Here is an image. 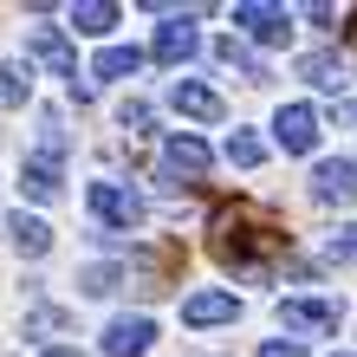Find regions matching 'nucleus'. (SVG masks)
Returning <instances> with one entry per match:
<instances>
[{
    "label": "nucleus",
    "instance_id": "nucleus-4",
    "mask_svg": "<svg viewBox=\"0 0 357 357\" xmlns=\"http://www.w3.org/2000/svg\"><path fill=\"white\" fill-rule=\"evenodd\" d=\"M234 26H241V33H254L260 46H280V39L292 33V13H286V7H273V0H241V7H234Z\"/></svg>",
    "mask_w": 357,
    "mask_h": 357
},
{
    "label": "nucleus",
    "instance_id": "nucleus-8",
    "mask_svg": "<svg viewBox=\"0 0 357 357\" xmlns=\"http://www.w3.org/2000/svg\"><path fill=\"white\" fill-rule=\"evenodd\" d=\"M169 104L182 117H195V123H221L227 117V104H221V91H208V85H195V78H176L169 85Z\"/></svg>",
    "mask_w": 357,
    "mask_h": 357
},
{
    "label": "nucleus",
    "instance_id": "nucleus-2",
    "mask_svg": "<svg viewBox=\"0 0 357 357\" xmlns=\"http://www.w3.org/2000/svg\"><path fill=\"white\" fill-rule=\"evenodd\" d=\"M273 143H280L286 156H312L319 150V111H312V104H280V111H273Z\"/></svg>",
    "mask_w": 357,
    "mask_h": 357
},
{
    "label": "nucleus",
    "instance_id": "nucleus-6",
    "mask_svg": "<svg viewBox=\"0 0 357 357\" xmlns=\"http://www.w3.org/2000/svg\"><path fill=\"white\" fill-rule=\"evenodd\" d=\"M150 338H156V325L143 319V312H123V319L104 325V357H143Z\"/></svg>",
    "mask_w": 357,
    "mask_h": 357
},
{
    "label": "nucleus",
    "instance_id": "nucleus-3",
    "mask_svg": "<svg viewBox=\"0 0 357 357\" xmlns=\"http://www.w3.org/2000/svg\"><path fill=\"white\" fill-rule=\"evenodd\" d=\"M91 215L104 227H137L143 221V195L123 188V182H91Z\"/></svg>",
    "mask_w": 357,
    "mask_h": 357
},
{
    "label": "nucleus",
    "instance_id": "nucleus-21",
    "mask_svg": "<svg viewBox=\"0 0 357 357\" xmlns=\"http://www.w3.org/2000/svg\"><path fill=\"white\" fill-rule=\"evenodd\" d=\"M111 286H117V266H85V273H78V292H91V299L111 292Z\"/></svg>",
    "mask_w": 357,
    "mask_h": 357
},
{
    "label": "nucleus",
    "instance_id": "nucleus-13",
    "mask_svg": "<svg viewBox=\"0 0 357 357\" xmlns=\"http://www.w3.org/2000/svg\"><path fill=\"white\" fill-rule=\"evenodd\" d=\"M20 195L52 202V195H59V162H39V156H26V169H20Z\"/></svg>",
    "mask_w": 357,
    "mask_h": 357
},
{
    "label": "nucleus",
    "instance_id": "nucleus-12",
    "mask_svg": "<svg viewBox=\"0 0 357 357\" xmlns=\"http://www.w3.org/2000/svg\"><path fill=\"white\" fill-rule=\"evenodd\" d=\"M162 162H169V176L202 182V169H208V150H202L195 137H169V143H162Z\"/></svg>",
    "mask_w": 357,
    "mask_h": 357
},
{
    "label": "nucleus",
    "instance_id": "nucleus-23",
    "mask_svg": "<svg viewBox=\"0 0 357 357\" xmlns=\"http://www.w3.org/2000/svg\"><path fill=\"white\" fill-rule=\"evenodd\" d=\"M260 357H305V344H280V338H266Z\"/></svg>",
    "mask_w": 357,
    "mask_h": 357
},
{
    "label": "nucleus",
    "instance_id": "nucleus-17",
    "mask_svg": "<svg viewBox=\"0 0 357 357\" xmlns=\"http://www.w3.org/2000/svg\"><path fill=\"white\" fill-rule=\"evenodd\" d=\"M227 162H234V169H260V162H266V143L254 130H234V137H227Z\"/></svg>",
    "mask_w": 357,
    "mask_h": 357
},
{
    "label": "nucleus",
    "instance_id": "nucleus-7",
    "mask_svg": "<svg viewBox=\"0 0 357 357\" xmlns=\"http://www.w3.org/2000/svg\"><path fill=\"white\" fill-rule=\"evenodd\" d=\"M195 46H202V33H195V13H176V20H162L156 26V59L162 66H182V59H195Z\"/></svg>",
    "mask_w": 357,
    "mask_h": 357
},
{
    "label": "nucleus",
    "instance_id": "nucleus-5",
    "mask_svg": "<svg viewBox=\"0 0 357 357\" xmlns=\"http://www.w3.org/2000/svg\"><path fill=\"white\" fill-rule=\"evenodd\" d=\"M344 305L338 299H280V325L286 331H338Z\"/></svg>",
    "mask_w": 357,
    "mask_h": 357
},
{
    "label": "nucleus",
    "instance_id": "nucleus-18",
    "mask_svg": "<svg viewBox=\"0 0 357 357\" xmlns=\"http://www.w3.org/2000/svg\"><path fill=\"white\" fill-rule=\"evenodd\" d=\"M215 59H221V66H234V72H247V78H266V72H260V59L247 52L234 33H227V39H215Z\"/></svg>",
    "mask_w": 357,
    "mask_h": 357
},
{
    "label": "nucleus",
    "instance_id": "nucleus-10",
    "mask_svg": "<svg viewBox=\"0 0 357 357\" xmlns=\"http://www.w3.org/2000/svg\"><path fill=\"white\" fill-rule=\"evenodd\" d=\"M312 195H319L325 208L331 202H357V162H319V169H312Z\"/></svg>",
    "mask_w": 357,
    "mask_h": 357
},
{
    "label": "nucleus",
    "instance_id": "nucleus-1",
    "mask_svg": "<svg viewBox=\"0 0 357 357\" xmlns=\"http://www.w3.org/2000/svg\"><path fill=\"white\" fill-rule=\"evenodd\" d=\"M26 59H39L46 72H59L78 98H91V72H78V52H72V39L59 33V26H33L26 33Z\"/></svg>",
    "mask_w": 357,
    "mask_h": 357
},
{
    "label": "nucleus",
    "instance_id": "nucleus-22",
    "mask_svg": "<svg viewBox=\"0 0 357 357\" xmlns=\"http://www.w3.org/2000/svg\"><path fill=\"white\" fill-rule=\"evenodd\" d=\"M117 123H123V130H150V104H123V111H117Z\"/></svg>",
    "mask_w": 357,
    "mask_h": 357
},
{
    "label": "nucleus",
    "instance_id": "nucleus-9",
    "mask_svg": "<svg viewBox=\"0 0 357 357\" xmlns=\"http://www.w3.org/2000/svg\"><path fill=\"white\" fill-rule=\"evenodd\" d=\"M234 312H241V299H234V292H221V286H208V292H188V299H182V325H227V319H234Z\"/></svg>",
    "mask_w": 357,
    "mask_h": 357
},
{
    "label": "nucleus",
    "instance_id": "nucleus-11",
    "mask_svg": "<svg viewBox=\"0 0 357 357\" xmlns=\"http://www.w3.org/2000/svg\"><path fill=\"white\" fill-rule=\"evenodd\" d=\"M7 234H13V247H20L26 260H39V254L52 247V227L39 221V215H26V208H20V215H7Z\"/></svg>",
    "mask_w": 357,
    "mask_h": 357
},
{
    "label": "nucleus",
    "instance_id": "nucleus-19",
    "mask_svg": "<svg viewBox=\"0 0 357 357\" xmlns=\"http://www.w3.org/2000/svg\"><path fill=\"white\" fill-rule=\"evenodd\" d=\"M26 91H33L26 72H20V66H0V104H26Z\"/></svg>",
    "mask_w": 357,
    "mask_h": 357
},
{
    "label": "nucleus",
    "instance_id": "nucleus-15",
    "mask_svg": "<svg viewBox=\"0 0 357 357\" xmlns=\"http://www.w3.org/2000/svg\"><path fill=\"white\" fill-rule=\"evenodd\" d=\"M72 26L91 33V39H104V33L117 26V7H111V0H85V7H72Z\"/></svg>",
    "mask_w": 357,
    "mask_h": 357
},
{
    "label": "nucleus",
    "instance_id": "nucleus-20",
    "mask_svg": "<svg viewBox=\"0 0 357 357\" xmlns=\"http://www.w3.org/2000/svg\"><path fill=\"white\" fill-rule=\"evenodd\" d=\"M325 254L338 260V266H357V221H351V227H338V234H331V247H325Z\"/></svg>",
    "mask_w": 357,
    "mask_h": 357
},
{
    "label": "nucleus",
    "instance_id": "nucleus-16",
    "mask_svg": "<svg viewBox=\"0 0 357 357\" xmlns=\"http://www.w3.org/2000/svg\"><path fill=\"white\" fill-rule=\"evenodd\" d=\"M299 72L312 78V85H325V91H338V85H344V66H338L331 52H305V59H299Z\"/></svg>",
    "mask_w": 357,
    "mask_h": 357
},
{
    "label": "nucleus",
    "instance_id": "nucleus-24",
    "mask_svg": "<svg viewBox=\"0 0 357 357\" xmlns=\"http://www.w3.org/2000/svg\"><path fill=\"white\" fill-rule=\"evenodd\" d=\"M39 357H85V351H59V344H52V351H39Z\"/></svg>",
    "mask_w": 357,
    "mask_h": 357
},
{
    "label": "nucleus",
    "instance_id": "nucleus-14",
    "mask_svg": "<svg viewBox=\"0 0 357 357\" xmlns=\"http://www.w3.org/2000/svg\"><path fill=\"white\" fill-rule=\"evenodd\" d=\"M143 66V52L137 46H104L98 59H91V78H130Z\"/></svg>",
    "mask_w": 357,
    "mask_h": 357
}]
</instances>
